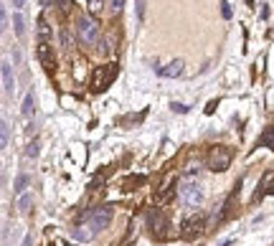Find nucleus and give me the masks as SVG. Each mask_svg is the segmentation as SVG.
I'll return each mask as SVG.
<instances>
[{"label": "nucleus", "instance_id": "nucleus-31", "mask_svg": "<svg viewBox=\"0 0 274 246\" xmlns=\"http://www.w3.org/2000/svg\"><path fill=\"white\" fill-rule=\"evenodd\" d=\"M221 13H223V18H231V8H229V3L221 5Z\"/></svg>", "mask_w": 274, "mask_h": 246}, {"label": "nucleus", "instance_id": "nucleus-24", "mask_svg": "<svg viewBox=\"0 0 274 246\" xmlns=\"http://www.w3.org/2000/svg\"><path fill=\"white\" fill-rule=\"evenodd\" d=\"M38 152H41V142H38V140H31L28 147H26V158H36Z\"/></svg>", "mask_w": 274, "mask_h": 246}, {"label": "nucleus", "instance_id": "nucleus-25", "mask_svg": "<svg viewBox=\"0 0 274 246\" xmlns=\"http://www.w3.org/2000/svg\"><path fill=\"white\" fill-rule=\"evenodd\" d=\"M86 5H89L92 15H97V13H102V8H104V0H86Z\"/></svg>", "mask_w": 274, "mask_h": 246}, {"label": "nucleus", "instance_id": "nucleus-10", "mask_svg": "<svg viewBox=\"0 0 274 246\" xmlns=\"http://www.w3.org/2000/svg\"><path fill=\"white\" fill-rule=\"evenodd\" d=\"M239 190H241V181H239V183H236V188H234V190L229 193V198L223 200L221 211H218V213L213 216V221H216V223H221V221H226V218L231 216V211H234V203H236V198H239Z\"/></svg>", "mask_w": 274, "mask_h": 246}, {"label": "nucleus", "instance_id": "nucleus-26", "mask_svg": "<svg viewBox=\"0 0 274 246\" xmlns=\"http://www.w3.org/2000/svg\"><path fill=\"white\" fill-rule=\"evenodd\" d=\"M0 129H3V147H8V142H10V129H8V122H5V120L0 122Z\"/></svg>", "mask_w": 274, "mask_h": 246}, {"label": "nucleus", "instance_id": "nucleus-13", "mask_svg": "<svg viewBox=\"0 0 274 246\" xmlns=\"http://www.w3.org/2000/svg\"><path fill=\"white\" fill-rule=\"evenodd\" d=\"M36 31H38V41H51V38H54V31H51V23H49L46 15H38Z\"/></svg>", "mask_w": 274, "mask_h": 246}, {"label": "nucleus", "instance_id": "nucleus-29", "mask_svg": "<svg viewBox=\"0 0 274 246\" xmlns=\"http://www.w3.org/2000/svg\"><path fill=\"white\" fill-rule=\"evenodd\" d=\"M170 109H173V112H178V115H186V112H188V107H186V104H173Z\"/></svg>", "mask_w": 274, "mask_h": 246}, {"label": "nucleus", "instance_id": "nucleus-19", "mask_svg": "<svg viewBox=\"0 0 274 246\" xmlns=\"http://www.w3.org/2000/svg\"><path fill=\"white\" fill-rule=\"evenodd\" d=\"M92 234H94V231H92V229H84V226H74V229H71V239H74V241H89Z\"/></svg>", "mask_w": 274, "mask_h": 246}, {"label": "nucleus", "instance_id": "nucleus-14", "mask_svg": "<svg viewBox=\"0 0 274 246\" xmlns=\"http://www.w3.org/2000/svg\"><path fill=\"white\" fill-rule=\"evenodd\" d=\"M0 71H3V89H5V94H13V89H15V79H13V69H10V63L3 61Z\"/></svg>", "mask_w": 274, "mask_h": 246}, {"label": "nucleus", "instance_id": "nucleus-30", "mask_svg": "<svg viewBox=\"0 0 274 246\" xmlns=\"http://www.w3.org/2000/svg\"><path fill=\"white\" fill-rule=\"evenodd\" d=\"M142 13H145V0H137V18L142 20Z\"/></svg>", "mask_w": 274, "mask_h": 246}, {"label": "nucleus", "instance_id": "nucleus-4", "mask_svg": "<svg viewBox=\"0 0 274 246\" xmlns=\"http://www.w3.org/2000/svg\"><path fill=\"white\" fill-rule=\"evenodd\" d=\"M112 206L109 203H104V206H99V208H94L92 213H89V229L94 231V234H99V231H104L109 223H112Z\"/></svg>", "mask_w": 274, "mask_h": 246}, {"label": "nucleus", "instance_id": "nucleus-20", "mask_svg": "<svg viewBox=\"0 0 274 246\" xmlns=\"http://www.w3.org/2000/svg\"><path fill=\"white\" fill-rule=\"evenodd\" d=\"M198 173H201V168L198 165H186V170H183V183H193V181H198Z\"/></svg>", "mask_w": 274, "mask_h": 246}, {"label": "nucleus", "instance_id": "nucleus-9", "mask_svg": "<svg viewBox=\"0 0 274 246\" xmlns=\"http://www.w3.org/2000/svg\"><path fill=\"white\" fill-rule=\"evenodd\" d=\"M175 181H178L175 173H168V175L160 181V185L155 188V203H157V206H160L163 200H168V195L175 190Z\"/></svg>", "mask_w": 274, "mask_h": 246}, {"label": "nucleus", "instance_id": "nucleus-6", "mask_svg": "<svg viewBox=\"0 0 274 246\" xmlns=\"http://www.w3.org/2000/svg\"><path fill=\"white\" fill-rule=\"evenodd\" d=\"M206 226H208V221H206L203 213H198V216H193V218H186L183 226H180V236H183L186 241H196L206 231Z\"/></svg>", "mask_w": 274, "mask_h": 246}, {"label": "nucleus", "instance_id": "nucleus-12", "mask_svg": "<svg viewBox=\"0 0 274 246\" xmlns=\"http://www.w3.org/2000/svg\"><path fill=\"white\" fill-rule=\"evenodd\" d=\"M274 170H267L264 175H262V183H259V190L254 193V203L257 200H262L264 195H269V193H274Z\"/></svg>", "mask_w": 274, "mask_h": 246}, {"label": "nucleus", "instance_id": "nucleus-35", "mask_svg": "<svg viewBox=\"0 0 274 246\" xmlns=\"http://www.w3.org/2000/svg\"><path fill=\"white\" fill-rule=\"evenodd\" d=\"M64 246H74V244H64Z\"/></svg>", "mask_w": 274, "mask_h": 246}, {"label": "nucleus", "instance_id": "nucleus-3", "mask_svg": "<svg viewBox=\"0 0 274 246\" xmlns=\"http://www.w3.org/2000/svg\"><path fill=\"white\" fill-rule=\"evenodd\" d=\"M115 76H117V63H102V66H97V69L92 71V84H89V89H92L94 94H102V92L112 84Z\"/></svg>", "mask_w": 274, "mask_h": 246}, {"label": "nucleus", "instance_id": "nucleus-18", "mask_svg": "<svg viewBox=\"0 0 274 246\" xmlns=\"http://www.w3.org/2000/svg\"><path fill=\"white\" fill-rule=\"evenodd\" d=\"M13 31H15V36L18 38H23L26 36V20H23V13H13Z\"/></svg>", "mask_w": 274, "mask_h": 246}, {"label": "nucleus", "instance_id": "nucleus-34", "mask_svg": "<svg viewBox=\"0 0 274 246\" xmlns=\"http://www.w3.org/2000/svg\"><path fill=\"white\" fill-rule=\"evenodd\" d=\"M246 3H249V5H254V0H246Z\"/></svg>", "mask_w": 274, "mask_h": 246}, {"label": "nucleus", "instance_id": "nucleus-27", "mask_svg": "<svg viewBox=\"0 0 274 246\" xmlns=\"http://www.w3.org/2000/svg\"><path fill=\"white\" fill-rule=\"evenodd\" d=\"M56 5H59V10L68 15V10H71V0H56Z\"/></svg>", "mask_w": 274, "mask_h": 246}, {"label": "nucleus", "instance_id": "nucleus-36", "mask_svg": "<svg viewBox=\"0 0 274 246\" xmlns=\"http://www.w3.org/2000/svg\"><path fill=\"white\" fill-rule=\"evenodd\" d=\"M49 246H54V244H49Z\"/></svg>", "mask_w": 274, "mask_h": 246}, {"label": "nucleus", "instance_id": "nucleus-16", "mask_svg": "<svg viewBox=\"0 0 274 246\" xmlns=\"http://www.w3.org/2000/svg\"><path fill=\"white\" fill-rule=\"evenodd\" d=\"M20 112H23V117H26V120H33V115H36V99H33V92H28V94H26Z\"/></svg>", "mask_w": 274, "mask_h": 246}, {"label": "nucleus", "instance_id": "nucleus-2", "mask_svg": "<svg viewBox=\"0 0 274 246\" xmlns=\"http://www.w3.org/2000/svg\"><path fill=\"white\" fill-rule=\"evenodd\" d=\"M76 33H79V41L84 46H97L102 38H99V23L94 15H79L76 20Z\"/></svg>", "mask_w": 274, "mask_h": 246}, {"label": "nucleus", "instance_id": "nucleus-11", "mask_svg": "<svg viewBox=\"0 0 274 246\" xmlns=\"http://www.w3.org/2000/svg\"><path fill=\"white\" fill-rule=\"evenodd\" d=\"M183 69H186V61H183V59H175V61L160 66V69H157V74H160V76H165V79H175V76H180V74H183Z\"/></svg>", "mask_w": 274, "mask_h": 246}, {"label": "nucleus", "instance_id": "nucleus-32", "mask_svg": "<svg viewBox=\"0 0 274 246\" xmlns=\"http://www.w3.org/2000/svg\"><path fill=\"white\" fill-rule=\"evenodd\" d=\"M13 8H15V10L20 13V10L26 8V0H13Z\"/></svg>", "mask_w": 274, "mask_h": 246}, {"label": "nucleus", "instance_id": "nucleus-22", "mask_svg": "<svg viewBox=\"0 0 274 246\" xmlns=\"http://www.w3.org/2000/svg\"><path fill=\"white\" fill-rule=\"evenodd\" d=\"M145 181H147L145 175H130V178L122 183V188H125V190H135V188H140V185L145 183Z\"/></svg>", "mask_w": 274, "mask_h": 246}, {"label": "nucleus", "instance_id": "nucleus-8", "mask_svg": "<svg viewBox=\"0 0 274 246\" xmlns=\"http://www.w3.org/2000/svg\"><path fill=\"white\" fill-rule=\"evenodd\" d=\"M147 226H150V231H152V236H155V239H168L165 226H170V221H168L160 211H155V213H150V216H147Z\"/></svg>", "mask_w": 274, "mask_h": 246}, {"label": "nucleus", "instance_id": "nucleus-7", "mask_svg": "<svg viewBox=\"0 0 274 246\" xmlns=\"http://www.w3.org/2000/svg\"><path fill=\"white\" fill-rule=\"evenodd\" d=\"M36 56H38V61L43 63V69L51 74V71H56V59H54V49H51V43L49 41H38L36 43Z\"/></svg>", "mask_w": 274, "mask_h": 246}, {"label": "nucleus", "instance_id": "nucleus-28", "mask_svg": "<svg viewBox=\"0 0 274 246\" xmlns=\"http://www.w3.org/2000/svg\"><path fill=\"white\" fill-rule=\"evenodd\" d=\"M109 8H112V13H120L125 8V0H109Z\"/></svg>", "mask_w": 274, "mask_h": 246}, {"label": "nucleus", "instance_id": "nucleus-21", "mask_svg": "<svg viewBox=\"0 0 274 246\" xmlns=\"http://www.w3.org/2000/svg\"><path fill=\"white\" fill-rule=\"evenodd\" d=\"M31 203H33V195L31 193H23V195H18V211L20 213H28V208H31Z\"/></svg>", "mask_w": 274, "mask_h": 246}, {"label": "nucleus", "instance_id": "nucleus-5", "mask_svg": "<svg viewBox=\"0 0 274 246\" xmlns=\"http://www.w3.org/2000/svg\"><path fill=\"white\" fill-rule=\"evenodd\" d=\"M178 195H180V203H183L186 208H198V206L203 203V188L196 183V181L180 185Z\"/></svg>", "mask_w": 274, "mask_h": 246}, {"label": "nucleus", "instance_id": "nucleus-33", "mask_svg": "<svg viewBox=\"0 0 274 246\" xmlns=\"http://www.w3.org/2000/svg\"><path fill=\"white\" fill-rule=\"evenodd\" d=\"M31 244H33V236L28 234V236H26V241H23V246H31Z\"/></svg>", "mask_w": 274, "mask_h": 246}, {"label": "nucleus", "instance_id": "nucleus-23", "mask_svg": "<svg viewBox=\"0 0 274 246\" xmlns=\"http://www.w3.org/2000/svg\"><path fill=\"white\" fill-rule=\"evenodd\" d=\"M262 145H267V147H272L274 150V122L264 129V135H262Z\"/></svg>", "mask_w": 274, "mask_h": 246}, {"label": "nucleus", "instance_id": "nucleus-1", "mask_svg": "<svg viewBox=\"0 0 274 246\" xmlns=\"http://www.w3.org/2000/svg\"><path fill=\"white\" fill-rule=\"evenodd\" d=\"M231 160H234V150L226 147V145H213L206 152V165L213 173H226L231 168Z\"/></svg>", "mask_w": 274, "mask_h": 246}, {"label": "nucleus", "instance_id": "nucleus-15", "mask_svg": "<svg viewBox=\"0 0 274 246\" xmlns=\"http://www.w3.org/2000/svg\"><path fill=\"white\" fill-rule=\"evenodd\" d=\"M102 46H99V51L104 54V56H109V54H115V49H117V36L112 33V31H107L104 33V38L99 41Z\"/></svg>", "mask_w": 274, "mask_h": 246}, {"label": "nucleus", "instance_id": "nucleus-17", "mask_svg": "<svg viewBox=\"0 0 274 246\" xmlns=\"http://www.w3.org/2000/svg\"><path fill=\"white\" fill-rule=\"evenodd\" d=\"M28 183H31V175H28V173H20V175L15 178V183H13V193H15V195H23V193L28 190Z\"/></svg>", "mask_w": 274, "mask_h": 246}]
</instances>
